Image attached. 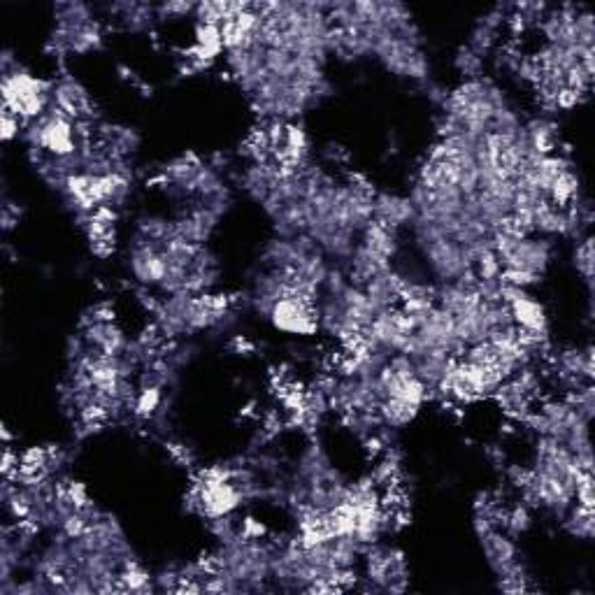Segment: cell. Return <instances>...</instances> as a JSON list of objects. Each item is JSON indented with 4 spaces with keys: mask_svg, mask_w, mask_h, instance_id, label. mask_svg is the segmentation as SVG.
I'll return each instance as SVG.
<instances>
[{
    "mask_svg": "<svg viewBox=\"0 0 595 595\" xmlns=\"http://www.w3.org/2000/svg\"><path fill=\"white\" fill-rule=\"evenodd\" d=\"M575 258H577V270L582 272L586 284L591 286V277H593V242H591V238L584 240L582 245L577 247Z\"/></svg>",
    "mask_w": 595,
    "mask_h": 595,
    "instance_id": "obj_4",
    "label": "cell"
},
{
    "mask_svg": "<svg viewBox=\"0 0 595 595\" xmlns=\"http://www.w3.org/2000/svg\"><path fill=\"white\" fill-rule=\"evenodd\" d=\"M268 319L277 331L289 335H314L319 331V300L286 296L277 300Z\"/></svg>",
    "mask_w": 595,
    "mask_h": 595,
    "instance_id": "obj_2",
    "label": "cell"
},
{
    "mask_svg": "<svg viewBox=\"0 0 595 595\" xmlns=\"http://www.w3.org/2000/svg\"><path fill=\"white\" fill-rule=\"evenodd\" d=\"M24 131V124H21V119L14 117L12 112L3 110V140L10 142L17 138V135Z\"/></svg>",
    "mask_w": 595,
    "mask_h": 595,
    "instance_id": "obj_5",
    "label": "cell"
},
{
    "mask_svg": "<svg viewBox=\"0 0 595 595\" xmlns=\"http://www.w3.org/2000/svg\"><path fill=\"white\" fill-rule=\"evenodd\" d=\"M412 219L414 207L410 198L396 196V193H375V200H372V221L398 233L400 228L410 226Z\"/></svg>",
    "mask_w": 595,
    "mask_h": 595,
    "instance_id": "obj_3",
    "label": "cell"
},
{
    "mask_svg": "<svg viewBox=\"0 0 595 595\" xmlns=\"http://www.w3.org/2000/svg\"><path fill=\"white\" fill-rule=\"evenodd\" d=\"M0 89H3V110L12 112L24 126L40 119L52 105V82L21 68L10 52L3 54Z\"/></svg>",
    "mask_w": 595,
    "mask_h": 595,
    "instance_id": "obj_1",
    "label": "cell"
}]
</instances>
